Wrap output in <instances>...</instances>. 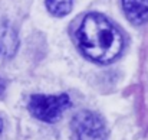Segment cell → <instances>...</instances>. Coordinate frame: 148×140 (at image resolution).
<instances>
[{
    "label": "cell",
    "instance_id": "obj_4",
    "mask_svg": "<svg viewBox=\"0 0 148 140\" xmlns=\"http://www.w3.org/2000/svg\"><path fill=\"white\" fill-rule=\"evenodd\" d=\"M19 48V38L14 28L3 20L0 22V58H12Z\"/></svg>",
    "mask_w": 148,
    "mask_h": 140
},
{
    "label": "cell",
    "instance_id": "obj_6",
    "mask_svg": "<svg viewBox=\"0 0 148 140\" xmlns=\"http://www.w3.org/2000/svg\"><path fill=\"white\" fill-rule=\"evenodd\" d=\"M46 7L53 16L62 17L72 10V0H46Z\"/></svg>",
    "mask_w": 148,
    "mask_h": 140
},
{
    "label": "cell",
    "instance_id": "obj_1",
    "mask_svg": "<svg viewBox=\"0 0 148 140\" xmlns=\"http://www.w3.org/2000/svg\"><path fill=\"white\" fill-rule=\"evenodd\" d=\"M76 36L82 52L99 64L114 61L124 48V39L119 30L99 13H89L84 17Z\"/></svg>",
    "mask_w": 148,
    "mask_h": 140
},
{
    "label": "cell",
    "instance_id": "obj_8",
    "mask_svg": "<svg viewBox=\"0 0 148 140\" xmlns=\"http://www.w3.org/2000/svg\"><path fill=\"white\" fill-rule=\"evenodd\" d=\"M1 132H3V120L0 119V134H1Z\"/></svg>",
    "mask_w": 148,
    "mask_h": 140
},
{
    "label": "cell",
    "instance_id": "obj_7",
    "mask_svg": "<svg viewBox=\"0 0 148 140\" xmlns=\"http://www.w3.org/2000/svg\"><path fill=\"white\" fill-rule=\"evenodd\" d=\"M4 90H6V81L3 78H0V95L4 93Z\"/></svg>",
    "mask_w": 148,
    "mask_h": 140
},
{
    "label": "cell",
    "instance_id": "obj_5",
    "mask_svg": "<svg viewBox=\"0 0 148 140\" xmlns=\"http://www.w3.org/2000/svg\"><path fill=\"white\" fill-rule=\"evenodd\" d=\"M122 9L134 25H143L148 20V0H122Z\"/></svg>",
    "mask_w": 148,
    "mask_h": 140
},
{
    "label": "cell",
    "instance_id": "obj_2",
    "mask_svg": "<svg viewBox=\"0 0 148 140\" xmlns=\"http://www.w3.org/2000/svg\"><path fill=\"white\" fill-rule=\"evenodd\" d=\"M27 107L33 117L46 123H53L59 120L62 113L71 107V100L66 94H60V95L35 94L30 97Z\"/></svg>",
    "mask_w": 148,
    "mask_h": 140
},
{
    "label": "cell",
    "instance_id": "obj_3",
    "mask_svg": "<svg viewBox=\"0 0 148 140\" xmlns=\"http://www.w3.org/2000/svg\"><path fill=\"white\" fill-rule=\"evenodd\" d=\"M72 130L76 140H105L106 127L97 113L79 111L72 119Z\"/></svg>",
    "mask_w": 148,
    "mask_h": 140
}]
</instances>
